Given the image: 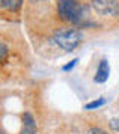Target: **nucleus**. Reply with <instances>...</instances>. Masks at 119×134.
Returning <instances> with one entry per match:
<instances>
[{
	"mask_svg": "<svg viewBox=\"0 0 119 134\" xmlns=\"http://www.w3.org/2000/svg\"><path fill=\"white\" fill-rule=\"evenodd\" d=\"M24 0H0V5L2 8H5L6 10H10V12H16V10L21 9Z\"/></svg>",
	"mask_w": 119,
	"mask_h": 134,
	"instance_id": "423d86ee",
	"label": "nucleus"
},
{
	"mask_svg": "<svg viewBox=\"0 0 119 134\" xmlns=\"http://www.w3.org/2000/svg\"><path fill=\"white\" fill-rule=\"evenodd\" d=\"M94 134H106V133H104V131H95Z\"/></svg>",
	"mask_w": 119,
	"mask_h": 134,
	"instance_id": "9b49d317",
	"label": "nucleus"
},
{
	"mask_svg": "<svg viewBox=\"0 0 119 134\" xmlns=\"http://www.w3.org/2000/svg\"><path fill=\"white\" fill-rule=\"evenodd\" d=\"M8 57V48H6L3 43H0V63H3Z\"/></svg>",
	"mask_w": 119,
	"mask_h": 134,
	"instance_id": "6e6552de",
	"label": "nucleus"
},
{
	"mask_svg": "<svg viewBox=\"0 0 119 134\" xmlns=\"http://www.w3.org/2000/svg\"><path fill=\"white\" fill-rule=\"evenodd\" d=\"M54 42L64 51L76 49L82 42V33L76 29H60L54 33Z\"/></svg>",
	"mask_w": 119,
	"mask_h": 134,
	"instance_id": "f03ea898",
	"label": "nucleus"
},
{
	"mask_svg": "<svg viewBox=\"0 0 119 134\" xmlns=\"http://www.w3.org/2000/svg\"><path fill=\"white\" fill-rule=\"evenodd\" d=\"M106 103V98H98V100H94L91 101V103H88V104L85 106L86 110H94V109H98V107H101V106H104Z\"/></svg>",
	"mask_w": 119,
	"mask_h": 134,
	"instance_id": "0eeeda50",
	"label": "nucleus"
},
{
	"mask_svg": "<svg viewBox=\"0 0 119 134\" xmlns=\"http://www.w3.org/2000/svg\"><path fill=\"white\" fill-rule=\"evenodd\" d=\"M37 127H36V121L30 112H25L22 115V125H21V133L19 134H36Z\"/></svg>",
	"mask_w": 119,
	"mask_h": 134,
	"instance_id": "20e7f679",
	"label": "nucleus"
},
{
	"mask_svg": "<svg viewBox=\"0 0 119 134\" xmlns=\"http://www.w3.org/2000/svg\"><path fill=\"white\" fill-rule=\"evenodd\" d=\"M92 9L100 15L118 16L119 15V2L118 0H92L91 2Z\"/></svg>",
	"mask_w": 119,
	"mask_h": 134,
	"instance_id": "7ed1b4c3",
	"label": "nucleus"
},
{
	"mask_svg": "<svg viewBox=\"0 0 119 134\" xmlns=\"http://www.w3.org/2000/svg\"><path fill=\"white\" fill-rule=\"evenodd\" d=\"M57 10L58 15L70 24H81L85 16V9L77 0H58Z\"/></svg>",
	"mask_w": 119,
	"mask_h": 134,
	"instance_id": "f257e3e1",
	"label": "nucleus"
},
{
	"mask_svg": "<svg viewBox=\"0 0 119 134\" xmlns=\"http://www.w3.org/2000/svg\"><path fill=\"white\" fill-rule=\"evenodd\" d=\"M77 61H79L77 58H75V60H71V61L69 63V64H66V66H63V70H64V72H69V70H71L73 67L76 66V63H77Z\"/></svg>",
	"mask_w": 119,
	"mask_h": 134,
	"instance_id": "1a4fd4ad",
	"label": "nucleus"
},
{
	"mask_svg": "<svg viewBox=\"0 0 119 134\" xmlns=\"http://www.w3.org/2000/svg\"><path fill=\"white\" fill-rule=\"evenodd\" d=\"M110 128L113 130V131H116V133H119V119H112L109 122Z\"/></svg>",
	"mask_w": 119,
	"mask_h": 134,
	"instance_id": "9d476101",
	"label": "nucleus"
},
{
	"mask_svg": "<svg viewBox=\"0 0 119 134\" xmlns=\"http://www.w3.org/2000/svg\"><path fill=\"white\" fill-rule=\"evenodd\" d=\"M109 73H110V67H109V61L103 58L97 67V73H95L94 76V81L97 83H104L107 79H109Z\"/></svg>",
	"mask_w": 119,
	"mask_h": 134,
	"instance_id": "39448f33",
	"label": "nucleus"
}]
</instances>
